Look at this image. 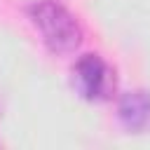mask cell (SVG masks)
Returning <instances> with one entry per match:
<instances>
[{
    "mask_svg": "<svg viewBox=\"0 0 150 150\" xmlns=\"http://www.w3.org/2000/svg\"><path fill=\"white\" fill-rule=\"evenodd\" d=\"M73 87L75 91L91 103L112 98L117 80L110 63L98 54H82L73 66Z\"/></svg>",
    "mask_w": 150,
    "mask_h": 150,
    "instance_id": "obj_2",
    "label": "cell"
},
{
    "mask_svg": "<svg viewBox=\"0 0 150 150\" xmlns=\"http://www.w3.org/2000/svg\"><path fill=\"white\" fill-rule=\"evenodd\" d=\"M28 16L38 28V33L42 35L45 47L52 54L66 56L82 45V26L61 2L35 0L28 7Z\"/></svg>",
    "mask_w": 150,
    "mask_h": 150,
    "instance_id": "obj_1",
    "label": "cell"
},
{
    "mask_svg": "<svg viewBox=\"0 0 150 150\" xmlns=\"http://www.w3.org/2000/svg\"><path fill=\"white\" fill-rule=\"evenodd\" d=\"M117 120L131 134L150 131V91L134 89L122 94L117 101Z\"/></svg>",
    "mask_w": 150,
    "mask_h": 150,
    "instance_id": "obj_3",
    "label": "cell"
}]
</instances>
